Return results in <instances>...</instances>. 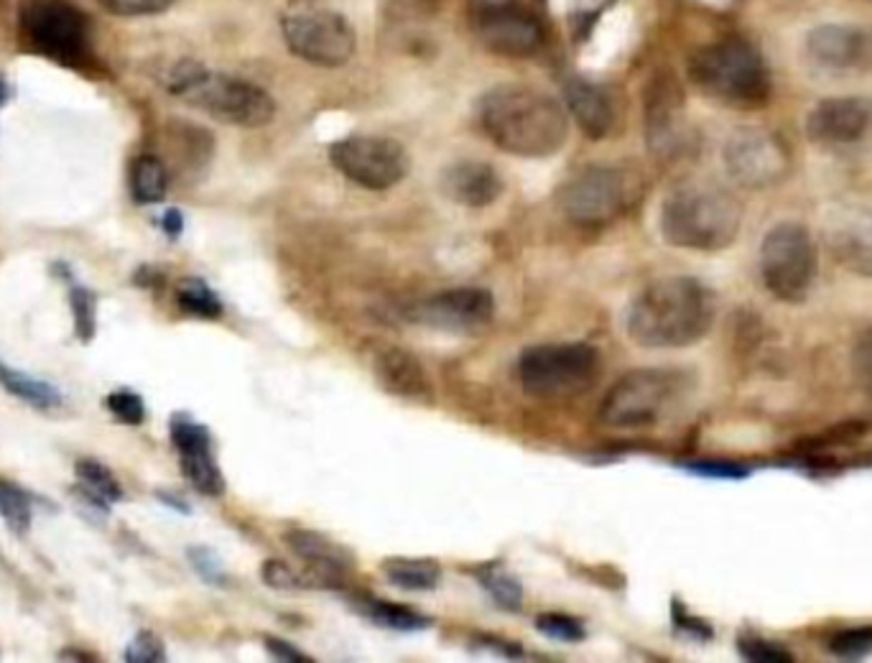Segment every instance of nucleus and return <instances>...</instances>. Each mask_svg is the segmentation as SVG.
Instances as JSON below:
<instances>
[{"label":"nucleus","mask_w":872,"mask_h":663,"mask_svg":"<svg viewBox=\"0 0 872 663\" xmlns=\"http://www.w3.org/2000/svg\"><path fill=\"white\" fill-rule=\"evenodd\" d=\"M761 276L765 289L781 302H804L816 279V245L806 225L786 220L765 233Z\"/></svg>","instance_id":"1a4fd4ad"},{"label":"nucleus","mask_w":872,"mask_h":663,"mask_svg":"<svg viewBox=\"0 0 872 663\" xmlns=\"http://www.w3.org/2000/svg\"><path fill=\"white\" fill-rule=\"evenodd\" d=\"M523 393L536 401H569L602 378V352L589 342H549L523 350L516 365Z\"/></svg>","instance_id":"423d86ee"},{"label":"nucleus","mask_w":872,"mask_h":663,"mask_svg":"<svg viewBox=\"0 0 872 663\" xmlns=\"http://www.w3.org/2000/svg\"><path fill=\"white\" fill-rule=\"evenodd\" d=\"M266 649L273 659L286 661V663H310L312 661L310 656H306V653L298 651L296 645H291L281 638H266Z\"/></svg>","instance_id":"a18cd8bd"},{"label":"nucleus","mask_w":872,"mask_h":663,"mask_svg":"<svg viewBox=\"0 0 872 663\" xmlns=\"http://www.w3.org/2000/svg\"><path fill=\"white\" fill-rule=\"evenodd\" d=\"M0 388H3L6 393H11L13 398H19V401L41 411L59 409V406L65 403V393H61L55 383L26 373V370L8 365L6 360H0Z\"/></svg>","instance_id":"393cba45"},{"label":"nucleus","mask_w":872,"mask_h":663,"mask_svg":"<svg viewBox=\"0 0 872 663\" xmlns=\"http://www.w3.org/2000/svg\"><path fill=\"white\" fill-rule=\"evenodd\" d=\"M388 582L409 592L434 589L442 582V567L434 559H413V556H393L383 562Z\"/></svg>","instance_id":"bb28decb"},{"label":"nucleus","mask_w":872,"mask_h":663,"mask_svg":"<svg viewBox=\"0 0 872 663\" xmlns=\"http://www.w3.org/2000/svg\"><path fill=\"white\" fill-rule=\"evenodd\" d=\"M69 309H72L77 340L92 342L97 334V309H100V299H97L92 289L72 284V289H69Z\"/></svg>","instance_id":"473e14b6"},{"label":"nucleus","mask_w":872,"mask_h":663,"mask_svg":"<svg viewBox=\"0 0 872 663\" xmlns=\"http://www.w3.org/2000/svg\"><path fill=\"white\" fill-rule=\"evenodd\" d=\"M158 500H164V503H169V506H172V508H176V510H182V513H189V508H187V503H184V500H176V498H172V495H169V493H158Z\"/></svg>","instance_id":"8fccbe9b"},{"label":"nucleus","mask_w":872,"mask_h":663,"mask_svg":"<svg viewBox=\"0 0 872 663\" xmlns=\"http://www.w3.org/2000/svg\"><path fill=\"white\" fill-rule=\"evenodd\" d=\"M686 388L689 378L682 370H630L602 398L600 421L610 429L654 427L684 401Z\"/></svg>","instance_id":"0eeeda50"},{"label":"nucleus","mask_w":872,"mask_h":663,"mask_svg":"<svg viewBox=\"0 0 872 663\" xmlns=\"http://www.w3.org/2000/svg\"><path fill=\"white\" fill-rule=\"evenodd\" d=\"M128 184L138 205H158L169 192V169L158 156H136L128 172Z\"/></svg>","instance_id":"a878e982"},{"label":"nucleus","mask_w":872,"mask_h":663,"mask_svg":"<svg viewBox=\"0 0 872 663\" xmlns=\"http://www.w3.org/2000/svg\"><path fill=\"white\" fill-rule=\"evenodd\" d=\"M541 3H546V0H541Z\"/></svg>","instance_id":"603ef678"},{"label":"nucleus","mask_w":872,"mask_h":663,"mask_svg":"<svg viewBox=\"0 0 872 663\" xmlns=\"http://www.w3.org/2000/svg\"><path fill=\"white\" fill-rule=\"evenodd\" d=\"M284 542L298 562L304 564L302 577L306 589H334L342 587L347 572L355 567V559L345 546L330 542L327 536L306 528H291L284 534Z\"/></svg>","instance_id":"f3484780"},{"label":"nucleus","mask_w":872,"mask_h":663,"mask_svg":"<svg viewBox=\"0 0 872 663\" xmlns=\"http://www.w3.org/2000/svg\"><path fill=\"white\" fill-rule=\"evenodd\" d=\"M694 470L699 475H709V477H743L745 472L737 470L735 465H719V462H699L694 465Z\"/></svg>","instance_id":"49530a36"},{"label":"nucleus","mask_w":872,"mask_h":663,"mask_svg":"<svg viewBox=\"0 0 872 663\" xmlns=\"http://www.w3.org/2000/svg\"><path fill=\"white\" fill-rule=\"evenodd\" d=\"M19 29L37 55L59 65H79L90 51V23L69 0H26Z\"/></svg>","instance_id":"9d476101"},{"label":"nucleus","mask_w":872,"mask_h":663,"mask_svg":"<svg viewBox=\"0 0 872 663\" xmlns=\"http://www.w3.org/2000/svg\"><path fill=\"white\" fill-rule=\"evenodd\" d=\"M169 437L192 488L207 498H219L225 493V475L217 465L215 441L205 423L194 421L187 413H174Z\"/></svg>","instance_id":"dca6fc26"},{"label":"nucleus","mask_w":872,"mask_h":663,"mask_svg":"<svg viewBox=\"0 0 872 663\" xmlns=\"http://www.w3.org/2000/svg\"><path fill=\"white\" fill-rule=\"evenodd\" d=\"M161 227L164 233L169 237H179L184 233V215L179 209H166L164 217H161Z\"/></svg>","instance_id":"de8ad7c7"},{"label":"nucleus","mask_w":872,"mask_h":663,"mask_svg":"<svg viewBox=\"0 0 872 663\" xmlns=\"http://www.w3.org/2000/svg\"><path fill=\"white\" fill-rule=\"evenodd\" d=\"M411 320L429 330L447 334H478L488 330L496 316V299L488 289L460 286L447 289L411 306Z\"/></svg>","instance_id":"4468645a"},{"label":"nucleus","mask_w":872,"mask_h":663,"mask_svg":"<svg viewBox=\"0 0 872 663\" xmlns=\"http://www.w3.org/2000/svg\"><path fill=\"white\" fill-rule=\"evenodd\" d=\"M176 0H100V6L112 16L138 19V16H156L169 11Z\"/></svg>","instance_id":"4c0bfd02"},{"label":"nucleus","mask_w":872,"mask_h":663,"mask_svg":"<svg viewBox=\"0 0 872 663\" xmlns=\"http://www.w3.org/2000/svg\"><path fill=\"white\" fill-rule=\"evenodd\" d=\"M826 247L834 261L858 276L872 279V215L844 209L826 220Z\"/></svg>","instance_id":"412c9836"},{"label":"nucleus","mask_w":872,"mask_h":663,"mask_svg":"<svg viewBox=\"0 0 872 663\" xmlns=\"http://www.w3.org/2000/svg\"><path fill=\"white\" fill-rule=\"evenodd\" d=\"M187 556L192 562V569L197 572L199 577L207 582V585H213V587L225 585L227 577H225V569H223V562L217 559L215 552H209L207 546H192Z\"/></svg>","instance_id":"58836bf2"},{"label":"nucleus","mask_w":872,"mask_h":663,"mask_svg":"<svg viewBox=\"0 0 872 663\" xmlns=\"http://www.w3.org/2000/svg\"><path fill=\"white\" fill-rule=\"evenodd\" d=\"M830 651L834 656L842 659H862L872 651V627L870 625H860V627H847V631H840L830 641Z\"/></svg>","instance_id":"c9c22d12"},{"label":"nucleus","mask_w":872,"mask_h":663,"mask_svg":"<svg viewBox=\"0 0 872 663\" xmlns=\"http://www.w3.org/2000/svg\"><path fill=\"white\" fill-rule=\"evenodd\" d=\"M105 406H108L112 417H116L120 423H126V427H140V423L146 421L144 396H138L136 391H128V388L112 391L108 398H105Z\"/></svg>","instance_id":"72a5a7b5"},{"label":"nucleus","mask_w":872,"mask_h":663,"mask_svg":"<svg viewBox=\"0 0 872 663\" xmlns=\"http://www.w3.org/2000/svg\"><path fill=\"white\" fill-rule=\"evenodd\" d=\"M564 97H567L569 113L575 115L579 128L585 130L589 138L600 140L610 133L615 113L610 97H607L600 87L589 85L585 79H571V82L564 87Z\"/></svg>","instance_id":"b1692460"},{"label":"nucleus","mask_w":872,"mask_h":663,"mask_svg":"<svg viewBox=\"0 0 872 663\" xmlns=\"http://www.w3.org/2000/svg\"><path fill=\"white\" fill-rule=\"evenodd\" d=\"M281 31L291 55L324 69L347 65L357 47L355 29L345 16L316 0H291L281 16Z\"/></svg>","instance_id":"6e6552de"},{"label":"nucleus","mask_w":872,"mask_h":663,"mask_svg":"<svg viewBox=\"0 0 872 663\" xmlns=\"http://www.w3.org/2000/svg\"><path fill=\"white\" fill-rule=\"evenodd\" d=\"M439 189L454 205L480 209L500 199L503 176L484 162H454L439 176Z\"/></svg>","instance_id":"5701e85b"},{"label":"nucleus","mask_w":872,"mask_h":663,"mask_svg":"<svg viewBox=\"0 0 872 663\" xmlns=\"http://www.w3.org/2000/svg\"><path fill=\"white\" fill-rule=\"evenodd\" d=\"M806 51L819 67L834 72H854L872 65V37L858 26L824 23L809 31Z\"/></svg>","instance_id":"aec40b11"},{"label":"nucleus","mask_w":872,"mask_h":663,"mask_svg":"<svg viewBox=\"0 0 872 663\" xmlns=\"http://www.w3.org/2000/svg\"><path fill=\"white\" fill-rule=\"evenodd\" d=\"M674 623L682 627L684 633L694 635V638H709L712 627L707 623H702L699 617H692L682 605H674Z\"/></svg>","instance_id":"c03bdc74"},{"label":"nucleus","mask_w":872,"mask_h":663,"mask_svg":"<svg viewBox=\"0 0 872 663\" xmlns=\"http://www.w3.org/2000/svg\"><path fill=\"white\" fill-rule=\"evenodd\" d=\"M166 90L215 120L241 128H263L276 115L273 97L248 79L209 72L199 61L184 59L164 77Z\"/></svg>","instance_id":"20e7f679"},{"label":"nucleus","mask_w":872,"mask_h":663,"mask_svg":"<svg viewBox=\"0 0 872 663\" xmlns=\"http://www.w3.org/2000/svg\"><path fill=\"white\" fill-rule=\"evenodd\" d=\"M478 123L500 152L549 158L569 138V115L557 97L526 85H500L478 103Z\"/></svg>","instance_id":"f03ea898"},{"label":"nucleus","mask_w":872,"mask_h":663,"mask_svg":"<svg viewBox=\"0 0 872 663\" xmlns=\"http://www.w3.org/2000/svg\"><path fill=\"white\" fill-rule=\"evenodd\" d=\"M737 649H739V653H743L747 661H757V663H788V661H794V656H791V653L783 649V645L763 641V638H739Z\"/></svg>","instance_id":"ea45409f"},{"label":"nucleus","mask_w":872,"mask_h":663,"mask_svg":"<svg viewBox=\"0 0 872 663\" xmlns=\"http://www.w3.org/2000/svg\"><path fill=\"white\" fill-rule=\"evenodd\" d=\"M388 8L395 19H406V21H417V19H427L437 11L439 0H385Z\"/></svg>","instance_id":"37998d69"},{"label":"nucleus","mask_w":872,"mask_h":663,"mask_svg":"<svg viewBox=\"0 0 872 663\" xmlns=\"http://www.w3.org/2000/svg\"><path fill=\"white\" fill-rule=\"evenodd\" d=\"M6 100H8V85L0 79V108H3Z\"/></svg>","instance_id":"3c124183"},{"label":"nucleus","mask_w":872,"mask_h":663,"mask_svg":"<svg viewBox=\"0 0 872 663\" xmlns=\"http://www.w3.org/2000/svg\"><path fill=\"white\" fill-rule=\"evenodd\" d=\"M852 370H854V378H858V383L862 388V393H865L872 401V330L862 334L858 344H854Z\"/></svg>","instance_id":"a19ab883"},{"label":"nucleus","mask_w":872,"mask_h":663,"mask_svg":"<svg viewBox=\"0 0 872 663\" xmlns=\"http://www.w3.org/2000/svg\"><path fill=\"white\" fill-rule=\"evenodd\" d=\"M472 26L482 47L500 57H531L543 43L541 23L516 3H482Z\"/></svg>","instance_id":"2eb2a0df"},{"label":"nucleus","mask_w":872,"mask_h":663,"mask_svg":"<svg viewBox=\"0 0 872 663\" xmlns=\"http://www.w3.org/2000/svg\"><path fill=\"white\" fill-rule=\"evenodd\" d=\"M660 235L674 247L717 253L733 245L743 227V205L717 184H682L660 205Z\"/></svg>","instance_id":"7ed1b4c3"},{"label":"nucleus","mask_w":872,"mask_h":663,"mask_svg":"<svg viewBox=\"0 0 872 663\" xmlns=\"http://www.w3.org/2000/svg\"><path fill=\"white\" fill-rule=\"evenodd\" d=\"M689 79L709 100L735 110L765 108L773 92V79L765 59L751 43L739 39L715 41L694 51Z\"/></svg>","instance_id":"39448f33"},{"label":"nucleus","mask_w":872,"mask_h":663,"mask_svg":"<svg viewBox=\"0 0 872 663\" xmlns=\"http://www.w3.org/2000/svg\"><path fill=\"white\" fill-rule=\"evenodd\" d=\"M722 162L729 179L745 189H768L791 174V152L765 128H739L727 138Z\"/></svg>","instance_id":"f8f14e48"},{"label":"nucleus","mask_w":872,"mask_h":663,"mask_svg":"<svg viewBox=\"0 0 872 663\" xmlns=\"http://www.w3.org/2000/svg\"><path fill=\"white\" fill-rule=\"evenodd\" d=\"M373 373L378 386L391 396H399L403 401L413 403L434 401V388H431L427 370L409 350L393 348V344L378 348L373 355Z\"/></svg>","instance_id":"4be33fe9"},{"label":"nucleus","mask_w":872,"mask_h":663,"mask_svg":"<svg viewBox=\"0 0 872 663\" xmlns=\"http://www.w3.org/2000/svg\"><path fill=\"white\" fill-rule=\"evenodd\" d=\"M474 577H478L482 589L492 597V603L500 605L503 610H510V613L521 610L523 587H521V582L513 577V574L492 564V567H482V569L474 572Z\"/></svg>","instance_id":"c756f323"},{"label":"nucleus","mask_w":872,"mask_h":663,"mask_svg":"<svg viewBox=\"0 0 872 663\" xmlns=\"http://www.w3.org/2000/svg\"><path fill=\"white\" fill-rule=\"evenodd\" d=\"M123 661L128 663H161L166 661V645L151 631L136 633V638L123 651Z\"/></svg>","instance_id":"e433bc0d"},{"label":"nucleus","mask_w":872,"mask_h":663,"mask_svg":"<svg viewBox=\"0 0 872 663\" xmlns=\"http://www.w3.org/2000/svg\"><path fill=\"white\" fill-rule=\"evenodd\" d=\"M872 110L860 97H826L806 115V136L816 146L842 148L865 138Z\"/></svg>","instance_id":"a211bd4d"},{"label":"nucleus","mask_w":872,"mask_h":663,"mask_svg":"<svg viewBox=\"0 0 872 663\" xmlns=\"http://www.w3.org/2000/svg\"><path fill=\"white\" fill-rule=\"evenodd\" d=\"M0 518L16 536H26L33 524V495L0 477Z\"/></svg>","instance_id":"cd10ccee"},{"label":"nucleus","mask_w":872,"mask_h":663,"mask_svg":"<svg viewBox=\"0 0 872 663\" xmlns=\"http://www.w3.org/2000/svg\"><path fill=\"white\" fill-rule=\"evenodd\" d=\"M717 296L692 276L656 279L633 299L625 314L628 338L646 350L692 348L715 324Z\"/></svg>","instance_id":"f257e3e1"},{"label":"nucleus","mask_w":872,"mask_h":663,"mask_svg":"<svg viewBox=\"0 0 872 663\" xmlns=\"http://www.w3.org/2000/svg\"><path fill=\"white\" fill-rule=\"evenodd\" d=\"M357 607L365 617L388 627V631H424V627L431 625V617L421 615L406 605L383 603V599H363Z\"/></svg>","instance_id":"c85d7f7f"},{"label":"nucleus","mask_w":872,"mask_h":663,"mask_svg":"<svg viewBox=\"0 0 872 663\" xmlns=\"http://www.w3.org/2000/svg\"><path fill=\"white\" fill-rule=\"evenodd\" d=\"M75 475H77V480H79V485H82V488L97 493L108 503H118V500L126 498L123 482L118 480L116 472H112L108 465L100 462V459H92V457L77 459Z\"/></svg>","instance_id":"7c9ffc66"},{"label":"nucleus","mask_w":872,"mask_h":663,"mask_svg":"<svg viewBox=\"0 0 872 663\" xmlns=\"http://www.w3.org/2000/svg\"><path fill=\"white\" fill-rule=\"evenodd\" d=\"M176 304H179L182 312L199 316V320H217V316H223V302H219V296L202 279L184 281L179 291H176Z\"/></svg>","instance_id":"2f4dec72"},{"label":"nucleus","mask_w":872,"mask_h":663,"mask_svg":"<svg viewBox=\"0 0 872 663\" xmlns=\"http://www.w3.org/2000/svg\"><path fill=\"white\" fill-rule=\"evenodd\" d=\"M261 574H263V582H266L268 587H276V589H306L302 572L294 569L286 562H266V564H263Z\"/></svg>","instance_id":"79ce46f5"},{"label":"nucleus","mask_w":872,"mask_h":663,"mask_svg":"<svg viewBox=\"0 0 872 663\" xmlns=\"http://www.w3.org/2000/svg\"><path fill=\"white\" fill-rule=\"evenodd\" d=\"M536 627L551 641L561 643H577L585 638V625L577 617L564 615V613H543L536 617Z\"/></svg>","instance_id":"f704fd0d"},{"label":"nucleus","mask_w":872,"mask_h":663,"mask_svg":"<svg viewBox=\"0 0 872 663\" xmlns=\"http://www.w3.org/2000/svg\"><path fill=\"white\" fill-rule=\"evenodd\" d=\"M646 138L656 156H674L686 140L684 92L672 75H660L646 92Z\"/></svg>","instance_id":"6ab92c4d"},{"label":"nucleus","mask_w":872,"mask_h":663,"mask_svg":"<svg viewBox=\"0 0 872 663\" xmlns=\"http://www.w3.org/2000/svg\"><path fill=\"white\" fill-rule=\"evenodd\" d=\"M564 215L579 225H607L618 220L630 202L628 182L618 169L589 166L564 184L557 194Z\"/></svg>","instance_id":"ddd939ff"},{"label":"nucleus","mask_w":872,"mask_h":663,"mask_svg":"<svg viewBox=\"0 0 872 663\" xmlns=\"http://www.w3.org/2000/svg\"><path fill=\"white\" fill-rule=\"evenodd\" d=\"M57 659L59 661H97L95 653H87L82 649L77 651V649H72V645H69V649H65V651H59Z\"/></svg>","instance_id":"09e8293b"},{"label":"nucleus","mask_w":872,"mask_h":663,"mask_svg":"<svg viewBox=\"0 0 872 663\" xmlns=\"http://www.w3.org/2000/svg\"><path fill=\"white\" fill-rule=\"evenodd\" d=\"M330 162L352 184L370 192L393 189L411 169L406 148L383 136L342 138L330 146Z\"/></svg>","instance_id":"9b49d317"}]
</instances>
